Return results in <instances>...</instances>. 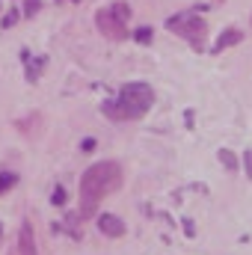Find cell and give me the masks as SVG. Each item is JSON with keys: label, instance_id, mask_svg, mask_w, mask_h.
Instances as JSON below:
<instances>
[{"label": "cell", "instance_id": "5", "mask_svg": "<svg viewBox=\"0 0 252 255\" xmlns=\"http://www.w3.org/2000/svg\"><path fill=\"white\" fill-rule=\"evenodd\" d=\"M98 229H101L107 238H122V235H125V223H122L116 214H101V217H98Z\"/></svg>", "mask_w": 252, "mask_h": 255}, {"label": "cell", "instance_id": "11", "mask_svg": "<svg viewBox=\"0 0 252 255\" xmlns=\"http://www.w3.org/2000/svg\"><path fill=\"white\" fill-rule=\"evenodd\" d=\"M39 9H42V0H24V15H39Z\"/></svg>", "mask_w": 252, "mask_h": 255}, {"label": "cell", "instance_id": "9", "mask_svg": "<svg viewBox=\"0 0 252 255\" xmlns=\"http://www.w3.org/2000/svg\"><path fill=\"white\" fill-rule=\"evenodd\" d=\"M220 160H223V166H226L229 172H235V169H238V157H235L229 148H220Z\"/></svg>", "mask_w": 252, "mask_h": 255}, {"label": "cell", "instance_id": "10", "mask_svg": "<svg viewBox=\"0 0 252 255\" xmlns=\"http://www.w3.org/2000/svg\"><path fill=\"white\" fill-rule=\"evenodd\" d=\"M151 36H154V30H151V27H139V30H133V39H136L139 45H148V42H151Z\"/></svg>", "mask_w": 252, "mask_h": 255}, {"label": "cell", "instance_id": "8", "mask_svg": "<svg viewBox=\"0 0 252 255\" xmlns=\"http://www.w3.org/2000/svg\"><path fill=\"white\" fill-rule=\"evenodd\" d=\"M15 184H18V175L15 172H0V196L6 190H12Z\"/></svg>", "mask_w": 252, "mask_h": 255}, {"label": "cell", "instance_id": "12", "mask_svg": "<svg viewBox=\"0 0 252 255\" xmlns=\"http://www.w3.org/2000/svg\"><path fill=\"white\" fill-rule=\"evenodd\" d=\"M65 199H68V196H65V187H57V190H54V199H51V202H54V205L60 208V205H65Z\"/></svg>", "mask_w": 252, "mask_h": 255}, {"label": "cell", "instance_id": "13", "mask_svg": "<svg viewBox=\"0 0 252 255\" xmlns=\"http://www.w3.org/2000/svg\"><path fill=\"white\" fill-rule=\"evenodd\" d=\"M18 18H21L18 12H9V15L3 18V30H9V27H15V24H18Z\"/></svg>", "mask_w": 252, "mask_h": 255}, {"label": "cell", "instance_id": "6", "mask_svg": "<svg viewBox=\"0 0 252 255\" xmlns=\"http://www.w3.org/2000/svg\"><path fill=\"white\" fill-rule=\"evenodd\" d=\"M18 255H36V244H33V229H30V223H24V226H21Z\"/></svg>", "mask_w": 252, "mask_h": 255}, {"label": "cell", "instance_id": "15", "mask_svg": "<svg viewBox=\"0 0 252 255\" xmlns=\"http://www.w3.org/2000/svg\"><path fill=\"white\" fill-rule=\"evenodd\" d=\"M80 148H83V151H92V148H95V139H83Z\"/></svg>", "mask_w": 252, "mask_h": 255}, {"label": "cell", "instance_id": "1", "mask_svg": "<svg viewBox=\"0 0 252 255\" xmlns=\"http://www.w3.org/2000/svg\"><path fill=\"white\" fill-rule=\"evenodd\" d=\"M122 187V166L116 160L92 163L80 178V217H92L98 202Z\"/></svg>", "mask_w": 252, "mask_h": 255}, {"label": "cell", "instance_id": "3", "mask_svg": "<svg viewBox=\"0 0 252 255\" xmlns=\"http://www.w3.org/2000/svg\"><path fill=\"white\" fill-rule=\"evenodd\" d=\"M166 27H169L172 33H178L181 39H187L196 51H202V48H205L208 24H205V18H199V12H178V15L166 18Z\"/></svg>", "mask_w": 252, "mask_h": 255}, {"label": "cell", "instance_id": "14", "mask_svg": "<svg viewBox=\"0 0 252 255\" xmlns=\"http://www.w3.org/2000/svg\"><path fill=\"white\" fill-rule=\"evenodd\" d=\"M244 166H247V175L252 178V151H247V154H244Z\"/></svg>", "mask_w": 252, "mask_h": 255}, {"label": "cell", "instance_id": "2", "mask_svg": "<svg viewBox=\"0 0 252 255\" xmlns=\"http://www.w3.org/2000/svg\"><path fill=\"white\" fill-rule=\"evenodd\" d=\"M154 104V89L148 83H127L119 89V98L116 101H107L101 107L104 116L116 119V122H125V119H139L151 110Z\"/></svg>", "mask_w": 252, "mask_h": 255}, {"label": "cell", "instance_id": "7", "mask_svg": "<svg viewBox=\"0 0 252 255\" xmlns=\"http://www.w3.org/2000/svg\"><path fill=\"white\" fill-rule=\"evenodd\" d=\"M241 39H244V33H241V30H235V27H232V30H226V33L217 39V45H214V54H220V51H226V48L238 45Z\"/></svg>", "mask_w": 252, "mask_h": 255}, {"label": "cell", "instance_id": "4", "mask_svg": "<svg viewBox=\"0 0 252 255\" xmlns=\"http://www.w3.org/2000/svg\"><path fill=\"white\" fill-rule=\"evenodd\" d=\"M127 18H130V6L127 3H113V6H104L98 9L95 15V24L98 30L107 36V39H125L127 36Z\"/></svg>", "mask_w": 252, "mask_h": 255}]
</instances>
